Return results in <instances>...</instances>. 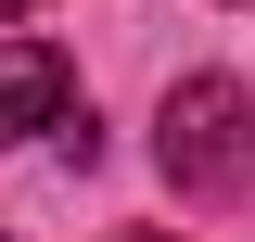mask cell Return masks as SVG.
Segmentation results:
<instances>
[{"mask_svg": "<svg viewBox=\"0 0 255 242\" xmlns=\"http://www.w3.org/2000/svg\"><path fill=\"white\" fill-rule=\"evenodd\" d=\"M13 13H38V0H0V26H13Z\"/></svg>", "mask_w": 255, "mask_h": 242, "instance_id": "obj_3", "label": "cell"}, {"mask_svg": "<svg viewBox=\"0 0 255 242\" xmlns=\"http://www.w3.org/2000/svg\"><path fill=\"white\" fill-rule=\"evenodd\" d=\"M153 166H166V191H191V204L255 191V90L243 77H179L166 115H153Z\"/></svg>", "mask_w": 255, "mask_h": 242, "instance_id": "obj_1", "label": "cell"}, {"mask_svg": "<svg viewBox=\"0 0 255 242\" xmlns=\"http://www.w3.org/2000/svg\"><path fill=\"white\" fill-rule=\"evenodd\" d=\"M128 242H166V230H128Z\"/></svg>", "mask_w": 255, "mask_h": 242, "instance_id": "obj_4", "label": "cell"}, {"mask_svg": "<svg viewBox=\"0 0 255 242\" xmlns=\"http://www.w3.org/2000/svg\"><path fill=\"white\" fill-rule=\"evenodd\" d=\"M77 115V64L51 51V38H13L0 51V140H38V127Z\"/></svg>", "mask_w": 255, "mask_h": 242, "instance_id": "obj_2", "label": "cell"}, {"mask_svg": "<svg viewBox=\"0 0 255 242\" xmlns=\"http://www.w3.org/2000/svg\"><path fill=\"white\" fill-rule=\"evenodd\" d=\"M0 242H13V230H0Z\"/></svg>", "mask_w": 255, "mask_h": 242, "instance_id": "obj_5", "label": "cell"}]
</instances>
